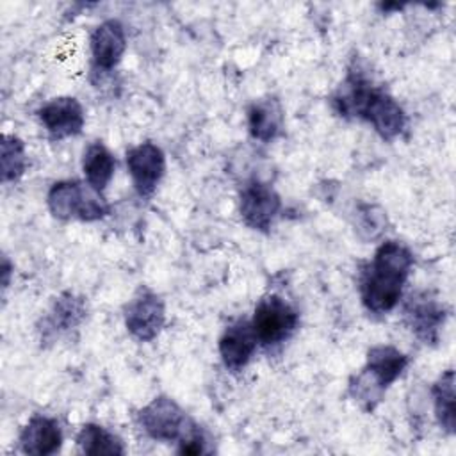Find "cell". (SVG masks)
Instances as JSON below:
<instances>
[{"label": "cell", "instance_id": "5", "mask_svg": "<svg viewBox=\"0 0 456 456\" xmlns=\"http://www.w3.org/2000/svg\"><path fill=\"white\" fill-rule=\"evenodd\" d=\"M249 322L258 344L278 346L296 331L299 314L283 297L269 294L258 301Z\"/></svg>", "mask_w": 456, "mask_h": 456}, {"label": "cell", "instance_id": "21", "mask_svg": "<svg viewBox=\"0 0 456 456\" xmlns=\"http://www.w3.org/2000/svg\"><path fill=\"white\" fill-rule=\"evenodd\" d=\"M349 395L365 410V411H372L381 401H383V395H385V388L376 383L363 369L354 374L351 379H349Z\"/></svg>", "mask_w": 456, "mask_h": 456}, {"label": "cell", "instance_id": "15", "mask_svg": "<svg viewBox=\"0 0 456 456\" xmlns=\"http://www.w3.org/2000/svg\"><path fill=\"white\" fill-rule=\"evenodd\" d=\"M406 365L408 356L403 351L388 344H378L367 351L363 370L387 390L404 372Z\"/></svg>", "mask_w": 456, "mask_h": 456}, {"label": "cell", "instance_id": "4", "mask_svg": "<svg viewBox=\"0 0 456 456\" xmlns=\"http://www.w3.org/2000/svg\"><path fill=\"white\" fill-rule=\"evenodd\" d=\"M142 431L157 442H182L200 429L176 401L166 395L151 399L139 411Z\"/></svg>", "mask_w": 456, "mask_h": 456}, {"label": "cell", "instance_id": "20", "mask_svg": "<svg viewBox=\"0 0 456 456\" xmlns=\"http://www.w3.org/2000/svg\"><path fill=\"white\" fill-rule=\"evenodd\" d=\"M2 180L4 182H16L23 176L27 171L28 160H27V151L25 144L20 137L4 134L2 135Z\"/></svg>", "mask_w": 456, "mask_h": 456}, {"label": "cell", "instance_id": "1", "mask_svg": "<svg viewBox=\"0 0 456 456\" xmlns=\"http://www.w3.org/2000/svg\"><path fill=\"white\" fill-rule=\"evenodd\" d=\"M331 105L344 118H358L370 123L387 141L401 135L406 126L403 107L358 66L349 68L344 82L331 96Z\"/></svg>", "mask_w": 456, "mask_h": 456}, {"label": "cell", "instance_id": "8", "mask_svg": "<svg viewBox=\"0 0 456 456\" xmlns=\"http://www.w3.org/2000/svg\"><path fill=\"white\" fill-rule=\"evenodd\" d=\"M126 167L139 196H151L166 173V155L151 141L126 151Z\"/></svg>", "mask_w": 456, "mask_h": 456}, {"label": "cell", "instance_id": "12", "mask_svg": "<svg viewBox=\"0 0 456 456\" xmlns=\"http://www.w3.org/2000/svg\"><path fill=\"white\" fill-rule=\"evenodd\" d=\"M126 50L125 27L118 20L102 21L91 34V55L94 68L110 71L116 68Z\"/></svg>", "mask_w": 456, "mask_h": 456}, {"label": "cell", "instance_id": "7", "mask_svg": "<svg viewBox=\"0 0 456 456\" xmlns=\"http://www.w3.org/2000/svg\"><path fill=\"white\" fill-rule=\"evenodd\" d=\"M281 208L280 194L260 180L248 182L239 196V212L242 221L258 232H269Z\"/></svg>", "mask_w": 456, "mask_h": 456}, {"label": "cell", "instance_id": "19", "mask_svg": "<svg viewBox=\"0 0 456 456\" xmlns=\"http://www.w3.org/2000/svg\"><path fill=\"white\" fill-rule=\"evenodd\" d=\"M77 445L82 454L100 456V454H125L123 442L98 424H86L77 435Z\"/></svg>", "mask_w": 456, "mask_h": 456}, {"label": "cell", "instance_id": "10", "mask_svg": "<svg viewBox=\"0 0 456 456\" xmlns=\"http://www.w3.org/2000/svg\"><path fill=\"white\" fill-rule=\"evenodd\" d=\"M86 314L87 306L84 297L75 296L73 292L61 294L39 322L37 330L41 342L45 346L57 342V338L75 330L86 319Z\"/></svg>", "mask_w": 456, "mask_h": 456}, {"label": "cell", "instance_id": "22", "mask_svg": "<svg viewBox=\"0 0 456 456\" xmlns=\"http://www.w3.org/2000/svg\"><path fill=\"white\" fill-rule=\"evenodd\" d=\"M358 232L362 233L363 239H374L383 232L385 226V214L378 210L372 205H363L358 210Z\"/></svg>", "mask_w": 456, "mask_h": 456}, {"label": "cell", "instance_id": "18", "mask_svg": "<svg viewBox=\"0 0 456 456\" xmlns=\"http://www.w3.org/2000/svg\"><path fill=\"white\" fill-rule=\"evenodd\" d=\"M435 415L440 428L452 435L456 431V410H454V370L447 369L438 376L431 388Z\"/></svg>", "mask_w": 456, "mask_h": 456}, {"label": "cell", "instance_id": "23", "mask_svg": "<svg viewBox=\"0 0 456 456\" xmlns=\"http://www.w3.org/2000/svg\"><path fill=\"white\" fill-rule=\"evenodd\" d=\"M2 274H4V289L9 285V274H11V265L7 262V258H4V264H2Z\"/></svg>", "mask_w": 456, "mask_h": 456}, {"label": "cell", "instance_id": "16", "mask_svg": "<svg viewBox=\"0 0 456 456\" xmlns=\"http://www.w3.org/2000/svg\"><path fill=\"white\" fill-rule=\"evenodd\" d=\"M248 128L253 139L269 142L281 134L283 109L276 98H260L248 109Z\"/></svg>", "mask_w": 456, "mask_h": 456}, {"label": "cell", "instance_id": "17", "mask_svg": "<svg viewBox=\"0 0 456 456\" xmlns=\"http://www.w3.org/2000/svg\"><path fill=\"white\" fill-rule=\"evenodd\" d=\"M82 171L86 175V182L96 191H103L114 176L116 159L100 141L89 144L82 157Z\"/></svg>", "mask_w": 456, "mask_h": 456}, {"label": "cell", "instance_id": "13", "mask_svg": "<svg viewBox=\"0 0 456 456\" xmlns=\"http://www.w3.org/2000/svg\"><path fill=\"white\" fill-rule=\"evenodd\" d=\"M256 337L249 321H237L230 324L219 337V356L226 369L240 370L248 365L256 351Z\"/></svg>", "mask_w": 456, "mask_h": 456}, {"label": "cell", "instance_id": "2", "mask_svg": "<svg viewBox=\"0 0 456 456\" xmlns=\"http://www.w3.org/2000/svg\"><path fill=\"white\" fill-rule=\"evenodd\" d=\"M413 265L411 251L399 240H385L362 271L360 297L372 314H388L403 296Z\"/></svg>", "mask_w": 456, "mask_h": 456}, {"label": "cell", "instance_id": "3", "mask_svg": "<svg viewBox=\"0 0 456 456\" xmlns=\"http://www.w3.org/2000/svg\"><path fill=\"white\" fill-rule=\"evenodd\" d=\"M46 205L52 216L62 221L78 219L91 223L103 219L110 210L100 191L78 180L55 182L46 194Z\"/></svg>", "mask_w": 456, "mask_h": 456}, {"label": "cell", "instance_id": "6", "mask_svg": "<svg viewBox=\"0 0 456 456\" xmlns=\"http://www.w3.org/2000/svg\"><path fill=\"white\" fill-rule=\"evenodd\" d=\"M164 322V301L153 290L141 287L125 306V326L128 333L141 342H151L162 331Z\"/></svg>", "mask_w": 456, "mask_h": 456}, {"label": "cell", "instance_id": "9", "mask_svg": "<svg viewBox=\"0 0 456 456\" xmlns=\"http://www.w3.org/2000/svg\"><path fill=\"white\" fill-rule=\"evenodd\" d=\"M444 305L429 292H415L404 305V321L411 333L424 344H436L445 322Z\"/></svg>", "mask_w": 456, "mask_h": 456}, {"label": "cell", "instance_id": "11", "mask_svg": "<svg viewBox=\"0 0 456 456\" xmlns=\"http://www.w3.org/2000/svg\"><path fill=\"white\" fill-rule=\"evenodd\" d=\"M37 118L52 139L77 135L86 125L84 107L73 96L52 98L37 110Z\"/></svg>", "mask_w": 456, "mask_h": 456}, {"label": "cell", "instance_id": "14", "mask_svg": "<svg viewBox=\"0 0 456 456\" xmlns=\"http://www.w3.org/2000/svg\"><path fill=\"white\" fill-rule=\"evenodd\" d=\"M20 445L25 454L50 456L62 445V431L55 419L34 415L20 433Z\"/></svg>", "mask_w": 456, "mask_h": 456}]
</instances>
